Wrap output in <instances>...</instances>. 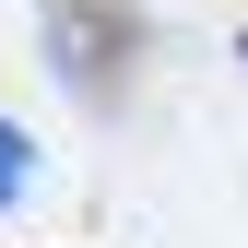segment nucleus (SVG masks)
Listing matches in <instances>:
<instances>
[{
  "instance_id": "f03ea898",
  "label": "nucleus",
  "mask_w": 248,
  "mask_h": 248,
  "mask_svg": "<svg viewBox=\"0 0 248 248\" xmlns=\"http://www.w3.org/2000/svg\"><path fill=\"white\" fill-rule=\"evenodd\" d=\"M24 177H36V142H24V130H12V118H0V213H12V201H24Z\"/></svg>"
},
{
  "instance_id": "f257e3e1",
  "label": "nucleus",
  "mask_w": 248,
  "mask_h": 248,
  "mask_svg": "<svg viewBox=\"0 0 248 248\" xmlns=\"http://www.w3.org/2000/svg\"><path fill=\"white\" fill-rule=\"evenodd\" d=\"M47 59H59L71 95H118L130 59H142V12L130 0H59L47 12Z\"/></svg>"
}]
</instances>
